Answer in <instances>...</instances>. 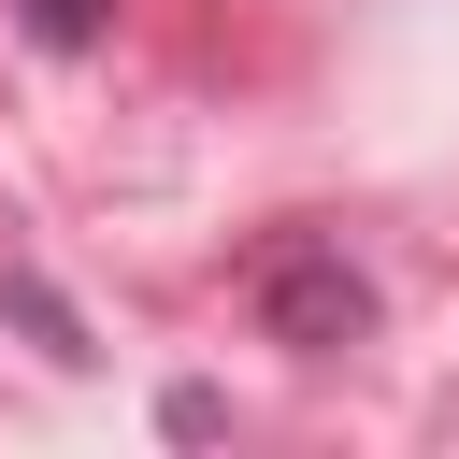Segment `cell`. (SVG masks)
<instances>
[{
    "instance_id": "cell-1",
    "label": "cell",
    "mask_w": 459,
    "mask_h": 459,
    "mask_svg": "<svg viewBox=\"0 0 459 459\" xmlns=\"http://www.w3.org/2000/svg\"><path fill=\"white\" fill-rule=\"evenodd\" d=\"M244 301H258V330H273V344H301V359H330V344H359V330H373V273H359L344 244H316V230L258 244Z\"/></svg>"
},
{
    "instance_id": "cell-2",
    "label": "cell",
    "mask_w": 459,
    "mask_h": 459,
    "mask_svg": "<svg viewBox=\"0 0 459 459\" xmlns=\"http://www.w3.org/2000/svg\"><path fill=\"white\" fill-rule=\"evenodd\" d=\"M14 29H29V43H57V57H86V43L115 29V0H14Z\"/></svg>"
}]
</instances>
